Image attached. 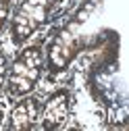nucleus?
I'll return each instance as SVG.
<instances>
[{"instance_id":"1","label":"nucleus","mask_w":129,"mask_h":131,"mask_svg":"<svg viewBox=\"0 0 129 131\" xmlns=\"http://www.w3.org/2000/svg\"><path fill=\"white\" fill-rule=\"evenodd\" d=\"M90 88L94 98L106 108V117L110 123H127V88L119 71L117 52L98 60L90 73Z\"/></svg>"},{"instance_id":"2","label":"nucleus","mask_w":129,"mask_h":131,"mask_svg":"<svg viewBox=\"0 0 129 131\" xmlns=\"http://www.w3.org/2000/svg\"><path fill=\"white\" fill-rule=\"evenodd\" d=\"M44 71V52L40 46H29L13 60L8 75V94L13 98L27 96L38 85Z\"/></svg>"},{"instance_id":"3","label":"nucleus","mask_w":129,"mask_h":131,"mask_svg":"<svg viewBox=\"0 0 129 131\" xmlns=\"http://www.w3.org/2000/svg\"><path fill=\"white\" fill-rule=\"evenodd\" d=\"M48 4L50 0H23L10 23V38L15 46L25 44L36 31L48 23Z\"/></svg>"},{"instance_id":"4","label":"nucleus","mask_w":129,"mask_h":131,"mask_svg":"<svg viewBox=\"0 0 129 131\" xmlns=\"http://www.w3.org/2000/svg\"><path fill=\"white\" fill-rule=\"evenodd\" d=\"M77 52H79V38L73 31V23L69 21L54 34L50 46H48V69H50V73L52 75L62 73L71 64Z\"/></svg>"},{"instance_id":"5","label":"nucleus","mask_w":129,"mask_h":131,"mask_svg":"<svg viewBox=\"0 0 129 131\" xmlns=\"http://www.w3.org/2000/svg\"><path fill=\"white\" fill-rule=\"evenodd\" d=\"M71 98H69V92L67 90H58L54 92L50 98H48V102L44 106V110L40 112L42 117V129H58L64 121H67V114H69V104Z\"/></svg>"},{"instance_id":"6","label":"nucleus","mask_w":129,"mask_h":131,"mask_svg":"<svg viewBox=\"0 0 129 131\" xmlns=\"http://www.w3.org/2000/svg\"><path fill=\"white\" fill-rule=\"evenodd\" d=\"M42 112V104L36 98H25L21 100L10 112V121H8V129L15 131H25V129H34L38 125Z\"/></svg>"},{"instance_id":"7","label":"nucleus","mask_w":129,"mask_h":131,"mask_svg":"<svg viewBox=\"0 0 129 131\" xmlns=\"http://www.w3.org/2000/svg\"><path fill=\"white\" fill-rule=\"evenodd\" d=\"M94 0H52L48 4V21H56L58 17H64L71 10L81 13L85 8H92Z\"/></svg>"},{"instance_id":"8","label":"nucleus","mask_w":129,"mask_h":131,"mask_svg":"<svg viewBox=\"0 0 129 131\" xmlns=\"http://www.w3.org/2000/svg\"><path fill=\"white\" fill-rule=\"evenodd\" d=\"M6 73H8V56H6L4 52H0V90L4 88Z\"/></svg>"},{"instance_id":"9","label":"nucleus","mask_w":129,"mask_h":131,"mask_svg":"<svg viewBox=\"0 0 129 131\" xmlns=\"http://www.w3.org/2000/svg\"><path fill=\"white\" fill-rule=\"evenodd\" d=\"M8 13H10V0H0V31H2V27L6 25Z\"/></svg>"}]
</instances>
